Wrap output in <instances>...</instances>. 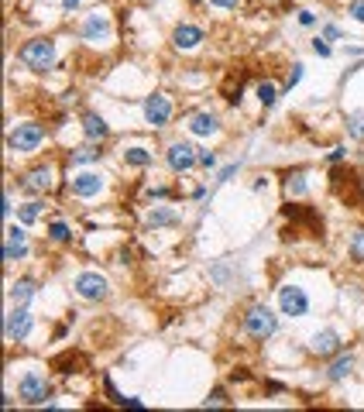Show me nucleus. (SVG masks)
I'll use <instances>...</instances> for the list:
<instances>
[{
	"label": "nucleus",
	"mask_w": 364,
	"mask_h": 412,
	"mask_svg": "<svg viewBox=\"0 0 364 412\" xmlns=\"http://www.w3.org/2000/svg\"><path fill=\"white\" fill-rule=\"evenodd\" d=\"M241 327H244V334L251 337V340L265 344V340H272V337L279 334V316L265 306V303H258V306H251L248 313H244Z\"/></svg>",
	"instance_id": "f257e3e1"
},
{
	"label": "nucleus",
	"mask_w": 364,
	"mask_h": 412,
	"mask_svg": "<svg viewBox=\"0 0 364 412\" xmlns=\"http://www.w3.org/2000/svg\"><path fill=\"white\" fill-rule=\"evenodd\" d=\"M18 62L35 69V73H45L55 66V42L52 38H31L18 49Z\"/></svg>",
	"instance_id": "f03ea898"
},
{
	"label": "nucleus",
	"mask_w": 364,
	"mask_h": 412,
	"mask_svg": "<svg viewBox=\"0 0 364 412\" xmlns=\"http://www.w3.org/2000/svg\"><path fill=\"white\" fill-rule=\"evenodd\" d=\"M42 141H45V128L42 124H35V121H28V124H18V128H11L7 134V148L18 154H31L42 148Z\"/></svg>",
	"instance_id": "7ed1b4c3"
},
{
	"label": "nucleus",
	"mask_w": 364,
	"mask_h": 412,
	"mask_svg": "<svg viewBox=\"0 0 364 412\" xmlns=\"http://www.w3.org/2000/svg\"><path fill=\"white\" fill-rule=\"evenodd\" d=\"M18 395L25 399L28 406H45V399H52V385L42 371H28L25 378L18 382Z\"/></svg>",
	"instance_id": "20e7f679"
},
{
	"label": "nucleus",
	"mask_w": 364,
	"mask_h": 412,
	"mask_svg": "<svg viewBox=\"0 0 364 412\" xmlns=\"http://www.w3.org/2000/svg\"><path fill=\"white\" fill-rule=\"evenodd\" d=\"M165 162H169V169L182 176V172H193L196 165H200V148H193L189 141H172L169 148H165Z\"/></svg>",
	"instance_id": "39448f33"
},
{
	"label": "nucleus",
	"mask_w": 364,
	"mask_h": 412,
	"mask_svg": "<svg viewBox=\"0 0 364 412\" xmlns=\"http://www.w3.org/2000/svg\"><path fill=\"white\" fill-rule=\"evenodd\" d=\"M73 289H76L79 299H90V303H100L110 296V285L100 272H79L76 279H73Z\"/></svg>",
	"instance_id": "423d86ee"
},
{
	"label": "nucleus",
	"mask_w": 364,
	"mask_h": 412,
	"mask_svg": "<svg viewBox=\"0 0 364 412\" xmlns=\"http://www.w3.org/2000/svg\"><path fill=\"white\" fill-rule=\"evenodd\" d=\"M279 309H282V316H289V320L306 316V313H310V296H306V289H299V285H282V289H279Z\"/></svg>",
	"instance_id": "0eeeda50"
},
{
	"label": "nucleus",
	"mask_w": 364,
	"mask_h": 412,
	"mask_svg": "<svg viewBox=\"0 0 364 412\" xmlns=\"http://www.w3.org/2000/svg\"><path fill=\"white\" fill-rule=\"evenodd\" d=\"M169 121H172V100H169L165 93L145 97V124L162 131V128H169Z\"/></svg>",
	"instance_id": "6e6552de"
},
{
	"label": "nucleus",
	"mask_w": 364,
	"mask_h": 412,
	"mask_svg": "<svg viewBox=\"0 0 364 412\" xmlns=\"http://www.w3.org/2000/svg\"><path fill=\"white\" fill-rule=\"evenodd\" d=\"M31 327H35V316H31L25 306H14L7 313V320H4V334H7V340H14V344L28 340Z\"/></svg>",
	"instance_id": "1a4fd4ad"
},
{
	"label": "nucleus",
	"mask_w": 364,
	"mask_h": 412,
	"mask_svg": "<svg viewBox=\"0 0 364 412\" xmlns=\"http://www.w3.org/2000/svg\"><path fill=\"white\" fill-rule=\"evenodd\" d=\"M28 258V231L25 224H11L7 227V241H4V261L14 265V261H25Z\"/></svg>",
	"instance_id": "9d476101"
},
{
	"label": "nucleus",
	"mask_w": 364,
	"mask_h": 412,
	"mask_svg": "<svg viewBox=\"0 0 364 412\" xmlns=\"http://www.w3.org/2000/svg\"><path fill=\"white\" fill-rule=\"evenodd\" d=\"M79 35H83V42H107V38H110V18H107L100 7L90 11L86 21H83V28H79Z\"/></svg>",
	"instance_id": "9b49d317"
},
{
	"label": "nucleus",
	"mask_w": 364,
	"mask_h": 412,
	"mask_svg": "<svg viewBox=\"0 0 364 412\" xmlns=\"http://www.w3.org/2000/svg\"><path fill=\"white\" fill-rule=\"evenodd\" d=\"M69 193L79 196V200H93V196L104 193V176L100 172H79V176L69 179Z\"/></svg>",
	"instance_id": "f8f14e48"
},
{
	"label": "nucleus",
	"mask_w": 364,
	"mask_h": 412,
	"mask_svg": "<svg viewBox=\"0 0 364 412\" xmlns=\"http://www.w3.org/2000/svg\"><path fill=\"white\" fill-rule=\"evenodd\" d=\"M340 347H344V340H340L337 330H316V334L310 337V351L316 354V358H334V354H340Z\"/></svg>",
	"instance_id": "ddd939ff"
},
{
	"label": "nucleus",
	"mask_w": 364,
	"mask_h": 412,
	"mask_svg": "<svg viewBox=\"0 0 364 412\" xmlns=\"http://www.w3.org/2000/svg\"><path fill=\"white\" fill-rule=\"evenodd\" d=\"M18 186H21L25 193H49V189H52V169H49V165H38V169L25 172Z\"/></svg>",
	"instance_id": "4468645a"
},
{
	"label": "nucleus",
	"mask_w": 364,
	"mask_h": 412,
	"mask_svg": "<svg viewBox=\"0 0 364 412\" xmlns=\"http://www.w3.org/2000/svg\"><path fill=\"white\" fill-rule=\"evenodd\" d=\"M207 35H203V28H196V25H179L176 31H172V45L179 52H193V49H200V42H203Z\"/></svg>",
	"instance_id": "2eb2a0df"
},
{
	"label": "nucleus",
	"mask_w": 364,
	"mask_h": 412,
	"mask_svg": "<svg viewBox=\"0 0 364 412\" xmlns=\"http://www.w3.org/2000/svg\"><path fill=\"white\" fill-rule=\"evenodd\" d=\"M189 131H193L196 138L220 134V117H217V114H210V110H196V114L189 117Z\"/></svg>",
	"instance_id": "dca6fc26"
},
{
	"label": "nucleus",
	"mask_w": 364,
	"mask_h": 412,
	"mask_svg": "<svg viewBox=\"0 0 364 412\" xmlns=\"http://www.w3.org/2000/svg\"><path fill=\"white\" fill-rule=\"evenodd\" d=\"M83 134H86V141H104L107 134H110V124H107L100 114L86 110V114H83Z\"/></svg>",
	"instance_id": "f3484780"
},
{
	"label": "nucleus",
	"mask_w": 364,
	"mask_h": 412,
	"mask_svg": "<svg viewBox=\"0 0 364 412\" xmlns=\"http://www.w3.org/2000/svg\"><path fill=\"white\" fill-rule=\"evenodd\" d=\"M351 371H354V354H337V360H330L327 368V382L337 385L344 378H351Z\"/></svg>",
	"instance_id": "a211bd4d"
},
{
	"label": "nucleus",
	"mask_w": 364,
	"mask_h": 412,
	"mask_svg": "<svg viewBox=\"0 0 364 412\" xmlns=\"http://www.w3.org/2000/svg\"><path fill=\"white\" fill-rule=\"evenodd\" d=\"M38 292V285H35V279H18V282H11V289H7V299L14 303V306H28V299Z\"/></svg>",
	"instance_id": "6ab92c4d"
},
{
	"label": "nucleus",
	"mask_w": 364,
	"mask_h": 412,
	"mask_svg": "<svg viewBox=\"0 0 364 412\" xmlns=\"http://www.w3.org/2000/svg\"><path fill=\"white\" fill-rule=\"evenodd\" d=\"M93 162H100V141H86L69 152V165H93Z\"/></svg>",
	"instance_id": "aec40b11"
},
{
	"label": "nucleus",
	"mask_w": 364,
	"mask_h": 412,
	"mask_svg": "<svg viewBox=\"0 0 364 412\" xmlns=\"http://www.w3.org/2000/svg\"><path fill=\"white\" fill-rule=\"evenodd\" d=\"M172 224H179L176 210H169V206H152L148 210V227H172Z\"/></svg>",
	"instance_id": "412c9836"
},
{
	"label": "nucleus",
	"mask_w": 364,
	"mask_h": 412,
	"mask_svg": "<svg viewBox=\"0 0 364 412\" xmlns=\"http://www.w3.org/2000/svg\"><path fill=\"white\" fill-rule=\"evenodd\" d=\"M124 162H128L131 169H148L155 162V154L148 152V148H141V145H131V148H124Z\"/></svg>",
	"instance_id": "4be33fe9"
},
{
	"label": "nucleus",
	"mask_w": 364,
	"mask_h": 412,
	"mask_svg": "<svg viewBox=\"0 0 364 412\" xmlns=\"http://www.w3.org/2000/svg\"><path fill=\"white\" fill-rule=\"evenodd\" d=\"M255 97H258V103L265 107V110H272L275 103H279V97H282V90L272 83V79H265V83H258V90H255Z\"/></svg>",
	"instance_id": "5701e85b"
},
{
	"label": "nucleus",
	"mask_w": 364,
	"mask_h": 412,
	"mask_svg": "<svg viewBox=\"0 0 364 412\" xmlns=\"http://www.w3.org/2000/svg\"><path fill=\"white\" fill-rule=\"evenodd\" d=\"M306 172L303 169H296V172H289L286 176V196H306Z\"/></svg>",
	"instance_id": "b1692460"
},
{
	"label": "nucleus",
	"mask_w": 364,
	"mask_h": 412,
	"mask_svg": "<svg viewBox=\"0 0 364 412\" xmlns=\"http://www.w3.org/2000/svg\"><path fill=\"white\" fill-rule=\"evenodd\" d=\"M49 241H52V244H69V241H73V227H69L66 220H52V224H49Z\"/></svg>",
	"instance_id": "393cba45"
},
{
	"label": "nucleus",
	"mask_w": 364,
	"mask_h": 412,
	"mask_svg": "<svg viewBox=\"0 0 364 412\" xmlns=\"http://www.w3.org/2000/svg\"><path fill=\"white\" fill-rule=\"evenodd\" d=\"M347 255H351V261L364 265V227L351 234V241H347Z\"/></svg>",
	"instance_id": "a878e982"
},
{
	"label": "nucleus",
	"mask_w": 364,
	"mask_h": 412,
	"mask_svg": "<svg viewBox=\"0 0 364 412\" xmlns=\"http://www.w3.org/2000/svg\"><path fill=\"white\" fill-rule=\"evenodd\" d=\"M347 134L354 138V141H364V110H354V114H347Z\"/></svg>",
	"instance_id": "bb28decb"
},
{
	"label": "nucleus",
	"mask_w": 364,
	"mask_h": 412,
	"mask_svg": "<svg viewBox=\"0 0 364 412\" xmlns=\"http://www.w3.org/2000/svg\"><path fill=\"white\" fill-rule=\"evenodd\" d=\"M38 213H42V203H38V200H31V203H25L21 210H18V220L28 227V224H35V220H38Z\"/></svg>",
	"instance_id": "cd10ccee"
},
{
	"label": "nucleus",
	"mask_w": 364,
	"mask_h": 412,
	"mask_svg": "<svg viewBox=\"0 0 364 412\" xmlns=\"http://www.w3.org/2000/svg\"><path fill=\"white\" fill-rule=\"evenodd\" d=\"M303 76H306V66H303V62H296V66L289 69V79H286V86H282V93H292V90L303 83Z\"/></svg>",
	"instance_id": "c85d7f7f"
},
{
	"label": "nucleus",
	"mask_w": 364,
	"mask_h": 412,
	"mask_svg": "<svg viewBox=\"0 0 364 412\" xmlns=\"http://www.w3.org/2000/svg\"><path fill=\"white\" fill-rule=\"evenodd\" d=\"M313 52H316L320 59H330V55H334V49H330V42H327L323 35H316V38H313Z\"/></svg>",
	"instance_id": "c756f323"
},
{
	"label": "nucleus",
	"mask_w": 364,
	"mask_h": 412,
	"mask_svg": "<svg viewBox=\"0 0 364 412\" xmlns=\"http://www.w3.org/2000/svg\"><path fill=\"white\" fill-rule=\"evenodd\" d=\"M347 18H354L358 25H364V0H351L347 4Z\"/></svg>",
	"instance_id": "7c9ffc66"
},
{
	"label": "nucleus",
	"mask_w": 364,
	"mask_h": 412,
	"mask_svg": "<svg viewBox=\"0 0 364 412\" xmlns=\"http://www.w3.org/2000/svg\"><path fill=\"white\" fill-rule=\"evenodd\" d=\"M237 169H241V162H231V165H224V169H220V176H217V186H224V182L234 179Z\"/></svg>",
	"instance_id": "2f4dec72"
},
{
	"label": "nucleus",
	"mask_w": 364,
	"mask_h": 412,
	"mask_svg": "<svg viewBox=\"0 0 364 412\" xmlns=\"http://www.w3.org/2000/svg\"><path fill=\"white\" fill-rule=\"evenodd\" d=\"M203 406H227V392H224V388H217V392H213V395H210L207 402H203Z\"/></svg>",
	"instance_id": "473e14b6"
},
{
	"label": "nucleus",
	"mask_w": 364,
	"mask_h": 412,
	"mask_svg": "<svg viewBox=\"0 0 364 412\" xmlns=\"http://www.w3.org/2000/svg\"><path fill=\"white\" fill-rule=\"evenodd\" d=\"M323 38H327V42H340V38H344V31H340L337 25H323Z\"/></svg>",
	"instance_id": "72a5a7b5"
},
{
	"label": "nucleus",
	"mask_w": 364,
	"mask_h": 412,
	"mask_svg": "<svg viewBox=\"0 0 364 412\" xmlns=\"http://www.w3.org/2000/svg\"><path fill=\"white\" fill-rule=\"evenodd\" d=\"M344 158H347V148H344V145H337V148H334V152L327 154V162H330V165H340V162H344Z\"/></svg>",
	"instance_id": "f704fd0d"
},
{
	"label": "nucleus",
	"mask_w": 364,
	"mask_h": 412,
	"mask_svg": "<svg viewBox=\"0 0 364 412\" xmlns=\"http://www.w3.org/2000/svg\"><path fill=\"white\" fill-rule=\"evenodd\" d=\"M296 14H299V25H303V28L316 25V14H313V11H296Z\"/></svg>",
	"instance_id": "c9c22d12"
},
{
	"label": "nucleus",
	"mask_w": 364,
	"mask_h": 412,
	"mask_svg": "<svg viewBox=\"0 0 364 412\" xmlns=\"http://www.w3.org/2000/svg\"><path fill=\"white\" fill-rule=\"evenodd\" d=\"M200 165H203V169H217V154H213V152H200Z\"/></svg>",
	"instance_id": "e433bc0d"
},
{
	"label": "nucleus",
	"mask_w": 364,
	"mask_h": 412,
	"mask_svg": "<svg viewBox=\"0 0 364 412\" xmlns=\"http://www.w3.org/2000/svg\"><path fill=\"white\" fill-rule=\"evenodd\" d=\"M210 4H213V7H220V11H234L241 0H210Z\"/></svg>",
	"instance_id": "4c0bfd02"
},
{
	"label": "nucleus",
	"mask_w": 364,
	"mask_h": 412,
	"mask_svg": "<svg viewBox=\"0 0 364 412\" xmlns=\"http://www.w3.org/2000/svg\"><path fill=\"white\" fill-rule=\"evenodd\" d=\"M11 210H14V196H11V189L4 193V217H11Z\"/></svg>",
	"instance_id": "58836bf2"
},
{
	"label": "nucleus",
	"mask_w": 364,
	"mask_h": 412,
	"mask_svg": "<svg viewBox=\"0 0 364 412\" xmlns=\"http://www.w3.org/2000/svg\"><path fill=\"white\" fill-rule=\"evenodd\" d=\"M121 406H128V409H145V402L134 399V395H131V399H121Z\"/></svg>",
	"instance_id": "ea45409f"
},
{
	"label": "nucleus",
	"mask_w": 364,
	"mask_h": 412,
	"mask_svg": "<svg viewBox=\"0 0 364 412\" xmlns=\"http://www.w3.org/2000/svg\"><path fill=\"white\" fill-rule=\"evenodd\" d=\"M79 4H83V0H62V11H66V14H73Z\"/></svg>",
	"instance_id": "a19ab883"
},
{
	"label": "nucleus",
	"mask_w": 364,
	"mask_h": 412,
	"mask_svg": "<svg viewBox=\"0 0 364 412\" xmlns=\"http://www.w3.org/2000/svg\"><path fill=\"white\" fill-rule=\"evenodd\" d=\"M261 189H268V179L261 176V179H255V193H261Z\"/></svg>",
	"instance_id": "79ce46f5"
}]
</instances>
